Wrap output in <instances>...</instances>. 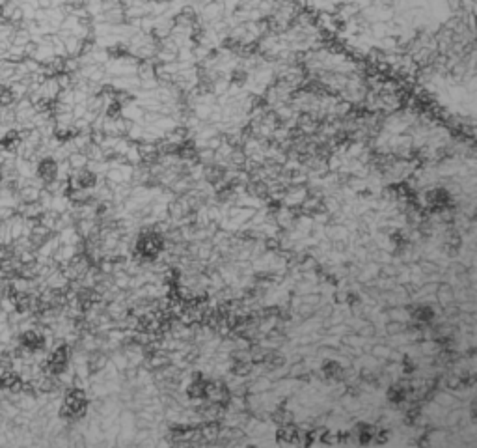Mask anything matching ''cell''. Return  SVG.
Returning <instances> with one entry per match:
<instances>
[{"label": "cell", "instance_id": "cell-1", "mask_svg": "<svg viewBox=\"0 0 477 448\" xmlns=\"http://www.w3.org/2000/svg\"><path fill=\"white\" fill-rule=\"evenodd\" d=\"M88 409V396L82 388H69L67 394L64 396L62 407H60V415L69 420H76L81 416L86 415Z\"/></svg>", "mask_w": 477, "mask_h": 448}, {"label": "cell", "instance_id": "cell-2", "mask_svg": "<svg viewBox=\"0 0 477 448\" xmlns=\"http://www.w3.org/2000/svg\"><path fill=\"white\" fill-rule=\"evenodd\" d=\"M164 248V237L158 232H144L136 239L135 251L142 258H157Z\"/></svg>", "mask_w": 477, "mask_h": 448}, {"label": "cell", "instance_id": "cell-3", "mask_svg": "<svg viewBox=\"0 0 477 448\" xmlns=\"http://www.w3.org/2000/svg\"><path fill=\"white\" fill-rule=\"evenodd\" d=\"M423 202L429 209L440 213V211H447L453 206V196L444 187H433V189L423 192Z\"/></svg>", "mask_w": 477, "mask_h": 448}, {"label": "cell", "instance_id": "cell-4", "mask_svg": "<svg viewBox=\"0 0 477 448\" xmlns=\"http://www.w3.org/2000/svg\"><path fill=\"white\" fill-rule=\"evenodd\" d=\"M209 387H211L209 379H207L205 376H201V374H196V376H192V379H190V385L187 387V392H189L190 398H205L207 394H209Z\"/></svg>", "mask_w": 477, "mask_h": 448}, {"label": "cell", "instance_id": "cell-5", "mask_svg": "<svg viewBox=\"0 0 477 448\" xmlns=\"http://www.w3.org/2000/svg\"><path fill=\"white\" fill-rule=\"evenodd\" d=\"M56 172H58V161H55L50 155H47V157L38 161V174L36 176H39L45 183L56 180Z\"/></svg>", "mask_w": 477, "mask_h": 448}, {"label": "cell", "instance_id": "cell-6", "mask_svg": "<svg viewBox=\"0 0 477 448\" xmlns=\"http://www.w3.org/2000/svg\"><path fill=\"white\" fill-rule=\"evenodd\" d=\"M375 433H377V428L369 422H360L354 430V437L360 444H371L375 443Z\"/></svg>", "mask_w": 477, "mask_h": 448}, {"label": "cell", "instance_id": "cell-7", "mask_svg": "<svg viewBox=\"0 0 477 448\" xmlns=\"http://www.w3.org/2000/svg\"><path fill=\"white\" fill-rule=\"evenodd\" d=\"M410 317L416 323L427 325V323H431L434 319V308L431 305H417L410 310Z\"/></svg>", "mask_w": 477, "mask_h": 448}, {"label": "cell", "instance_id": "cell-8", "mask_svg": "<svg viewBox=\"0 0 477 448\" xmlns=\"http://www.w3.org/2000/svg\"><path fill=\"white\" fill-rule=\"evenodd\" d=\"M386 400L391 405H401L407 400V388L403 387V385H391L388 388V392H386Z\"/></svg>", "mask_w": 477, "mask_h": 448}, {"label": "cell", "instance_id": "cell-9", "mask_svg": "<svg viewBox=\"0 0 477 448\" xmlns=\"http://www.w3.org/2000/svg\"><path fill=\"white\" fill-rule=\"evenodd\" d=\"M17 194L21 198V202H24V204L38 202L39 194H41V189H38V187H34V185H24L17 191Z\"/></svg>", "mask_w": 477, "mask_h": 448}, {"label": "cell", "instance_id": "cell-10", "mask_svg": "<svg viewBox=\"0 0 477 448\" xmlns=\"http://www.w3.org/2000/svg\"><path fill=\"white\" fill-rule=\"evenodd\" d=\"M323 374H325L326 377H339V374H341V364L337 361H326L325 364H323Z\"/></svg>", "mask_w": 477, "mask_h": 448}, {"label": "cell", "instance_id": "cell-11", "mask_svg": "<svg viewBox=\"0 0 477 448\" xmlns=\"http://www.w3.org/2000/svg\"><path fill=\"white\" fill-rule=\"evenodd\" d=\"M17 213V209L13 208H0V220H8Z\"/></svg>", "mask_w": 477, "mask_h": 448}, {"label": "cell", "instance_id": "cell-12", "mask_svg": "<svg viewBox=\"0 0 477 448\" xmlns=\"http://www.w3.org/2000/svg\"><path fill=\"white\" fill-rule=\"evenodd\" d=\"M414 368H416V364L412 362V359H405V361H403V370L407 374L414 372Z\"/></svg>", "mask_w": 477, "mask_h": 448}, {"label": "cell", "instance_id": "cell-13", "mask_svg": "<svg viewBox=\"0 0 477 448\" xmlns=\"http://www.w3.org/2000/svg\"><path fill=\"white\" fill-rule=\"evenodd\" d=\"M8 321V312H4L2 308H0V323Z\"/></svg>", "mask_w": 477, "mask_h": 448}, {"label": "cell", "instance_id": "cell-14", "mask_svg": "<svg viewBox=\"0 0 477 448\" xmlns=\"http://www.w3.org/2000/svg\"><path fill=\"white\" fill-rule=\"evenodd\" d=\"M0 245H2V243H0Z\"/></svg>", "mask_w": 477, "mask_h": 448}]
</instances>
